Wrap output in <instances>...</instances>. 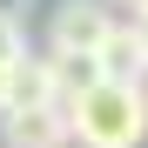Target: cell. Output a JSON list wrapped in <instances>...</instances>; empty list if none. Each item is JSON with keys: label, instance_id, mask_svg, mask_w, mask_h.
Masks as SVG:
<instances>
[{"label": "cell", "instance_id": "1", "mask_svg": "<svg viewBox=\"0 0 148 148\" xmlns=\"http://www.w3.org/2000/svg\"><path fill=\"white\" fill-rule=\"evenodd\" d=\"M67 135L81 148H141L148 141V101L128 81H101L67 108Z\"/></svg>", "mask_w": 148, "mask_h": 148}, {"label": "cell", "instance_id": "2", "mask_svg": "<svg viewBox=\"0 0 148 148\" xmlns=\"http://www.w3.org/2000/svg\"><path fill=\"white\" fill-rule=\"evenodd\" d=\"M114 27L108 0H61L54 20H47V54H94Z\"/></svg>", "mask_w": 148, "mask_h": 148}, {"label": "cell", "instance_id": "3", "mask_svg": "<svg viewBox=\"0 0 148 148\" xmlns=\"http://www.w3.org/2000/svg\"><path fill=\"white\" fill-rule=\"evenodd\" d=\"M67 114L61 108H7L0 114V148H67Z\"/></svg>", "mask_w": 148, "mask_h": 148}, {"label": "cell", "instance_id": "4", "mask_svg": "<svg viewBox=\"0 0 148 148\" xmlns=\"http://www.w3.org/2000/svg\"><path fill=\"white\" fill-rule=\"evenodd\" d=\"M7 108H54V61H47V54H20L7 67V101H0V114H7Z\"/></svg>", "mask_w": 148, "mask_h": 148}, {"label": "cell", "instance_id": "5", "mask_svg": "<svg viewBox=\"0 0 148 148\" xmlns=\"http://www.w3.org/2000/svg\"><path fill=\"white\" fill-rule=\"evenodd\" d=\"M94 61H101V81H128V88H141V74H148L141 40H135L128 20H114V27H108V40L94 47Z\"/></svg>", "mask_w": 148, "mask_h": 148}, {"label": "cell", "instance_id": "6", "mask_svg": "<svg viewBox=\"0 0 148 148\" xmlns=\"http://www.w3.org/2000/svg\"><path fill=\"white\" fill-rule=\"evenodd\" d=\"M54 61V108H74L88 88H101V61L94 54H47Z\"/></svg>", "mask_w": 148, "mask_h": 148}, {"label": "cell", "instance_id": "7", "mask_svg": "<svg viewBox=\"0 0 148 148\" xmlns=\"http://www.w3.org/2000/svg\"><path fill=\"white\" fill-rule=\"evenodd\" d=\"M20 54H27V34H20V20H0V74H7Z\"/></svg>", "mask_w": 148, "mask_h": 148}, {"label": "cell", "instance_id": "8", "mask_svg": "<svg viewBox=\"0 0 148 148\" xmlns=\"http://www.w3.org/2000/svg\"><path fill=\"white\" fill-rule=\"evenodd\" d=\"M128 27H135V40H141V61H148V7H141V14L128 20Z\"/></svg>", "mask_w": 148, "mask_h": 148}, {"label": "cell", "instance_id": "9", "mask_svg": "<svg viewBox=\"0 0 148 148\" xmlns=\"http://www.w3.org/2000/svg\"><path fill=\"white\" fill-rule=\"evenodd\" d=\"M20 7H27V0H0V20H20Z\"/></svg>", "mask_w": 148, "mask_h": 148}, {"label": "cell", "instance_id": "10", "mask_svg": "<svg viewBox=\"0 0 148 148\" xmlns=\"http://www.w3.org/2000/svg\"><path fill=\"white\" fill-rule=\"evenodd\" d=\"M121 7H135V14H141V7H148V0H121Z\"/></svg>", "mask_w": 148, "mask_h": 148}, {"label": "cell", "instance_id": "11", "mask_svg": "<svg viewBox=\"0 0 148 148\" xmlns=\"http://www.w3.org/2000/svg\"><path fill=\"white\" fill-rule=\"evenodd\" d=\"M141 101H148V88H141Z\"/></svg>", "mask_w": 148, "mask_h": 148}]
</instances>
